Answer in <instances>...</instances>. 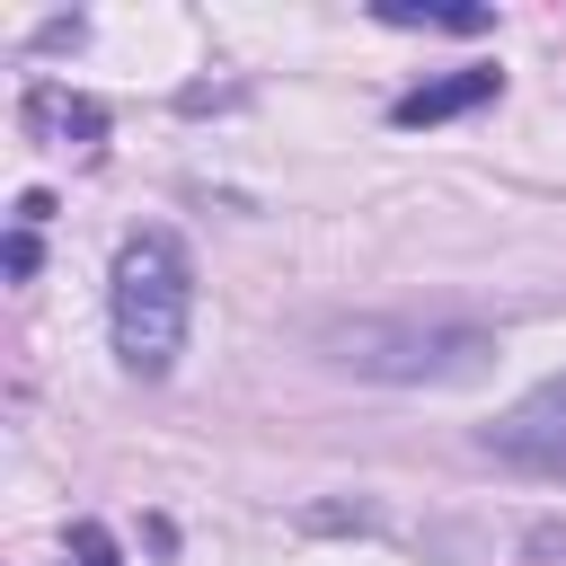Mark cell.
Here are the masks:
<instances>
[{
	"mask_svg": "<svg viewBox=\"0 0 566 566\" xmlns=\"http://www.w3.org/2000/svg\"><path fill=\"white\" fill-rule=\"evenodd\" d=\"M27 124H35V133H53V142H71V150L106 142V106H97V97H71V88H53V80H35V88H27Z\"/></svg>",
	"mask_w": 566,
	"mask_h": 566,
	"instance_id": "5",
	"label": "cell"
},
{
	"mask_svg": "<svg viewBox=\"0 0 566 566\" xmlns=\"http://www.w3.org/2000/svg\"><path fill=\"white\" fill-rule=\"evenodd\" d=\"M380 27H442V35H486L495 9L478 0H380Z\"/></svg>",
	"mask_w": 566,
	"mask_h": 566,
	"instance_id": "6",
	"label": "cell"
},
{
	"mask_svg": "<svg viewBox=\"0 0 566 566\" xmlns=\"http://www.w3.org/2000/svg\"><path fill=\"white\" fill-rule=\"evenodd\" d=\"M71 566H124L115 539H106V522H71Z\"/></svg>",
	"mask_w": 566,
	"mask_h": 566,
	"instance_id": "7",
	"label": "cell"
},
{
	"mask_svg": "<svg viewBox=\"0 0 566 566\" xmlns=\"http://www.w3.org/2000/svg\"><path fill=\"white\" fill-rule=\"evenodd\" d=\"M327 363L363 371V380H424V389H460V380H486L495 371V336L486 327H460V318H345L318 336Z\"/></svg>",
	"mask_w": 566,
	"mask_h": 566,
	"instance_id": "2",
	"label": "cell"
},
{
	"mask_svg": "<svg viewBox=\"0 0 566 566\" xmlns=\"http://www.w3.org/2000/svg\"><path fill=\"white\" fill-rule=\"evenodd\" d=\"M504 80L486 71V62H469V71H442V80H424V88H407L398 106H389V124L398 133H416V124H451V115H469V106H486Z\"/></svg>",
	"mask_w": 566,
	"mask_h": 566,
	"instance_id": "4",
	"label": "cell"
},
{
	"mask_svg": "<svg viewBox=\"0 0 566 566\" xmlns=\"http://www.w3.org/2000/svg\"><path fill=\"white\" fill-rule=\"evenodd\" d=\"M486 451H495L504 469H522V478H566V371L539 380V389H522V398L486 424Z\"/></svg>",
	"mask_w": 566,
	"mask_h": 566,
	"instance_id": "3",
	"label": "cell"
},
{
	"mask_svg": "<svg viewBox=\"0 0 566 566\" xmlns=\"http://www.w3.org/2000/svg\"><path fill=\"white\" fill-rule=\"evenodd\" d=\"M0 265H9V283H27V274H35V230H9V248H0Z\"/></svg>",
	"mask_w": 566,
	"mask_h": 566,
	"instance_id": "8",
	"label": "cell"
},
{
	"mask_svg": "<svg viewBox=\"0 0 566 566\" xmlns=\"http://www.w3.org/2000/svg\"><path fill=\"white\" fill-rule=\"evenodd\" d=\"M195 327V256L177 248V230H133L115 248V283H106V336L115 363L133 380H168Z\"/></svg>",
	"mask_w": 566,
	"mask_h": 566,
	"instance_id": "1",
	"label": "cell"
}]
</instances>
